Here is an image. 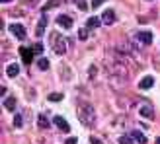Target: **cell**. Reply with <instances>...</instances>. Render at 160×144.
<instances>
[{"mask_svg": "<svg viewBox=\"0 0 160 144\" xmlns=\"http://www.w3.org/2000/svg\"><path fill=\"white\" fill-rule=\"evenodd\" d=\"M10 31H12V33L18 37V39H22V41L26 39V27L20 26V23H12V26H10Z\"/></svg>", "mask_w": 160, "mask_h": 144, "instance_id": "1", "label": "cell"}, {"mask_svg": "<svg viewBox=\"0 0 160 144\" xmlns=\"http://www.w3.org/2000/svg\"><path fill=\"white\" fill-rule=\"evenodd\" d=\"M57 23H59L61 27H65V29H70V27H72V18H70V16L61 14L59 18H57Z\"/></svg>", "mask_w": 160, "mask_h": 144, "instance_id": "2", "label": "cell"}, {"mask_svg": "<svg viewBox=\"0 0 160 144\" xmlns=\"http://www.w3.org/2000/svg\"><path fill=\"white\" fill-rule=\"evenodd\" d=\"M20 55H22V60L26 62V65H29V62L33 60V49H28V47H22V49H20Z\"/></svg>", "mask_w": 160, "mask_h": 144, "instance_id": "3", "label": "cell"}, {"mask_svg": "<svg viewBox=\"0 0 160 144\" xmlns=\"http://www.w3.org/2000/svg\"><path fill=\"white\" fill-rule=\"evenodd\" d=\"M53 123L57 125V127H59V129H61L62 132H68V131H70V125L67 123V119H62L61 115H57V117H55V119H53Z\"/></svg>", "mask_w": 160, "mask_h": 144, "instance_id": "4", "label": "cell"}, {"mask_svg": "<svg viewBox=\"0 0 160 144\" xmlns=\"http://www.w3.org/2000/svg\"><path fill=\"white\" fill-rule=\"evenodd\" d=\"M137 39L141 43H145V45H150V43H152V31H139Z\"/></svg>", "mask_w": 160, "mask_h": 144, "instance_id": "5", "label": "cell"}, {"mask_svg": "<svg viewBox=\"0 0 160 144\" xmlns=\"http://www.w3.org/2000/svg\"><path fill=\"white\" fill-rule=\"evenodd\" d=\"M102 22L106 23V26H111V23L115 22V12L113 10H106L102 14Z\"/></svg>", "mask_w": 160, "mask_h": 144, "instance_id": "6", "label": "cell"}, {"mask_svg": "<svg viewBox=\"0 0 160 144\" xmlns=\"http://www.w3.org/2000/svg\"><path fill=\"white\" fill-rule=\"evenodd\" d=\"M152 86H154V78H152V76H145V78L139 82V88H141V90H148V88H152Z\"/></svg>", "mask_w": 160, "mask_h": 144, "instance_id": "7", "label": "cell"}, {"mask_svg": "<svg viewBox=\"0 0 160 144\" xmlns=\"http://www.w3.org/2000/svg\"><path fill=\"white\" fill-rule=\"evenodd\" d=\"M45 27H47V16H41V20H39V23H37V31H35L37 37H41L45 33V31H43Z\"/></svg>", "mask_w": 160, "mask_h": 144, "instance_id": "8", "label": "cell"}, {"mask_svg": "<svg viewBox=\"0 0 160 144\" xmlns=\"http://www.w3.org/2000/svg\"><path fill=\"white\" fill-rule=\"evenodd\" d=\"M6 74L10 76V78H14V76H18V74H20V66H18V65H10V66L6 68Z\"/></svg>", "mask_w": 160, "mask_h": 144, "instance_id": "9", "label": "cell"}, {"mask_svg": "<svg viewBox=\"0 0 160 144\" xmlns=\"http://www.w3.org/2000/svg\"><path fill=\"white\" fill-rule=\"evenodd\" d=\"M131 137H133L135 140H139V144H147V137H145L142 132H139V131H133Z\"/></svg>", "mask_w": 160, "mask_h": 144, "instance_id": "10", "label": "cell"}, {"mask_svg": "<svg viewBox=\"0 0 160 144\" xmlns=\"http://www.w3.org/2000/svg\"><path fill=\"white\" fill-rule=\"evenodd\" d=\"M4 107L10 109V111H14V107H16V98H8V99H4Z\"/></svg>", "mask_w": 160, "mask_h": 144, "instance_id": "11", "label": "cell"}, {"mask_svg": "<svg viewBox=\"0 0 160 144\" xmlns=\"http://www.w3.org/2000/svg\"><path fill=\"white\" fill-rule=\"evenodd\" d=\"M86 26L94 29V27H98V26H100V20H98V18H94V16H92V18H88V22H86Z\"/></svg>", "mask_w": 160, "mask_h": 144, "instance_id": "12", "label": "cell"}, {"mask_svg": "<svg viewBox=\"0 0 160 144\" xmlns=\"http://www.w3.org/2000/svg\"><path fill=\"white\" fill-rule=\"evenodd\" d=\"M37 66L41 68V70H47V68H49V60H47L45 57H41V59L37 60Z\"/></svg>", "mask_w": 160, "mask_h": 144, "instance_id": "13", "label": "cell"}, {"mask_svg": "<svg viewBox=\"0 0 160 144\" xmlns=\"http://www.w3.org/2000/svg\"><path fill=\"white\" fill-rule=\"evenodd\" d=\"M65 41H61V43H57V45H55V53H57V55H65Z\"/></svg>", "mask_w": 160, "mask_h": 144, "instance_id": "14", "label": "cell"}, {"mask_svg": "<svg viewBox=\"0 0 160 144\" xmlns=\"http://www.w3.org/2000/svg\"><path fill=\"white\" fill-rule=\"evenodd\" d=\"M39 127H41V129H47V127H49V121H47V117L45 115H39Z\"/></svg>", "mask_w": 160, "mask_h": 144, "instance_id": "15", "label": "cell"}, {"mask_svg": "<svg viewBox=\"0 0 160 144\" xmlns=\"http://www.w3.org/2000/svg\"><path fill=\"white\" fill-rule=\"evenodd\" d=\"M47 98H49V101H61L62 99V94H49Z\"/></svg>", "mask_w": 160, "mask_h": 144, "instance_id": "16", "label": "cell"}, {"mask_svg": "<svg viewBox=\"0 0 160 144\" xmlns=\"http://www.w3.org/2000/svg\"><path fill=\"white\" fill-rule=\"evenodd\" d=\"M14 127H16V129H20V127H22V115H18V113L14 115Z\"/></svg>", "mask_w": 160, "mask_h": 144, "instance_id": "17", "label": "cell"}, {"mask_svg": "<svg viewBox=\"0 0 160 144\" xmlns=\"http://www.w3.org/2000/svg\"><path fill=\"white\" fill-rule=\"evenodd\" d=\"M141 113L145 115V117H152V115H154L152 111H150V107H142V109H141Z\"/></svg>", "mask_w": 160, "mask_h": 144, "instance_id": "18", "label": "cell"}, {"mask_svg": "<svg viewBox=\"0 0 160 144\" xmlns=\"http://www.w3.org/2000/svg\"><path fill=\"white\" fill-rule=\"evenodd\" d=\"M31 49H33V53H41V51H43V45H41V43H35Z\"/></svg>", "mask_w": 160, "mask_h": 144, "instance_id": "19", "label": "cell"}, {"mask_svg": "<svg viewBox=\"0 0 160 144\" xmlns=\"http://www.w3.org/2000/svg\"><path fill=\"white\" fill-rule=\"evenodd\" d=\"M78 8L80 10H88V4L84 2V0H78Z\"/></svg>", "mask_w": 160, "mask_h": 144, "instance_id": "20", "label": "cell"}, {"mask_svg": "<svg viewBox=\"0 0 160 144\" xmlns=\"http://www.w3.org/2000/svg\"><path fill=\"white\" fill-rule=\"evenodd\" d=\"M119 144H131L129 137H121V138H119Z\"/></svg>", "mask_w": 160, "mask_h": 144, "instance_id": "21", "label": "cell"}, {"mask_svg": "<svg viewBox=\"0 0 160 144\" xmlns=\"http://www.w3.org/2000/svg\"><path fill=\"white\" fill-rule=\"evenodd\" d=\"M90 144H103V142H102L100 138H96V137H92V138H90Z\"/></svg>", "mask_w": 160, "mask_h": 144, "instance_id": "22", "label": "cell"}, {"mask_svg": "<svg viewBox=\"0 0 160 144\" xmlns=\"http://www.w3.org/2000/svg\"><path fill=\"white\" fill-rule=\"evenodd\" d=\"M102 2H103V0H92V8H98Z\"/></svg>", "mask_w": 160, "mask_h": 144, "instance_id": "23", "label": "cell"}, {"mask_svg": "<svg viewBox=\"0 0 160 144\" xmlns=\"http://www.w3.org/2000/svg\"><path fill=\"white\" fill-rule=\"evenodd\" d=\"M76 142H78V140H76L74 137H70V138H67V142H65V144H76Z\"/></svg>", "mask_w": 160, "mask_h": 144, "instance_id": "24", "label": "cell"}, {"mask_svg": "<svg viewBox=\"0 0 160 144\" xmlns=\"http://www.w3.org/2000/svg\"><path fill=\"white\" fill-rule=\"evenodd\" d=\"M88 37V31L86 29H80V39H86Z\"/></svg>", "mask_w": 160, "mask_h": 144, "instance_id": "25", "label": "cell"}, {"mask_svg": "<svg viewBox=\"0 0 160 144\" xmlns=\"http://www.w3.org/2000/svg\"><path fill=\"white\" fill-rule=\"evenodd\" d=\"M156 144H160V138H156Z\"/></svg>", "mask_w": 160, "mask_h": 144, "instance_id": "26", "label": "cell"}, {"mask_svg": "<svg viewBox=\"0 0 160 144\" xmlns=\"http://www.w3.org/2000/svg\"><path fill=\"white\" fill-rule=\"evenodd\" d=\"M2 2H10V0H2Z\"/></svg>", "mask_w": 160, "mask_h": 144, "instance_id": "27", "label": "cell"}]
</instances>
